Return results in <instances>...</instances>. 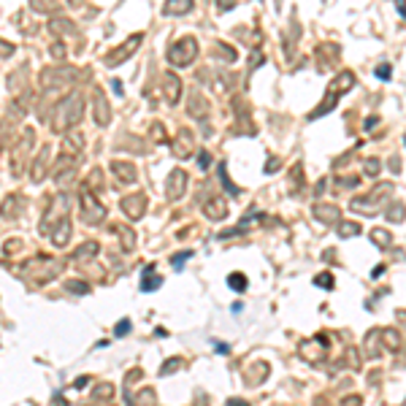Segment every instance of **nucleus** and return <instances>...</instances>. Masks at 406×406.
<instances>
[{"instance_id":"obj_12","label":"nucleus","mask_w":406,"mask_h":406,"mask_svg":"<svg viewBox=\"0 0 406 406\" xmlns=\"http://www.w3.org/2000/svg\"><path fill=\"white\" fill-rule=\"evenodd\" d=\"M206 214L211 219H222L228 214V203H225L222 198H214V201H209V206H206Z\"/></svg>"},{"instance_id":"obj_20","label":"nucleus","mask_w":406,"mask_h":406,"mask_svg":"<svg viewBox=\"0 0 406 406\" xmlns=\"http://www.w3.org/2000/svg\"><path fill=\"white\" fill-rule=\"evenodd\" d=\"M155 287H160V276H149V279H144V290H155Z\"/></svg>"},{"instance_id":"obj_17","label":"nucleus","mask_w":406,"mask_h":406,"mask_svg":"<svg viewBox=\"0 0 406 406\" xmlns=\"http://www.w3.org/2000/svg\"><path fill=\"white\" fill-rule=\"evenodd\" d=\"M357 233H360V228H357L355 222H341V228H338V236H357Z\"/></svg>"},{"instance_id":"obj_28","label":"nucleus","mask_w":406,"mask_h":406,"mask_svg":"<svg viewBox=\"0 0 406 406\" xmlns=\"http://www.w3.org/2000/svg\"><path fill=\"white\" fill-rule=\"evenodd\" d=\"M52 55H55V57H63V55H65L63 44H55V46H52Z\"/></svg>"},{"instance_id":"obj_18","label":"nucleus","mask_w":406,"mask_h":406,"mask_svg":"<svg viewBox=\"0 0 406 406\" xmlns=\"http://www.w3.org/2000/svg\"><path fill=\"white\" fill-rule=\"evenodd\" d=\"M403 214H406V211H403L401 203H392L390 209H387V219H392V222H398V219H401Z\"/></svg>"},{"instance_id":"obj_24","label":"nucleus","mask_w":406,"mask_h":406,"mask_svg":"<svg viewBox=\"0 0 406 406\" xmlns=\"http://www.w3.org/2000/svg\"><path fill=\"white\" fill-rule=\"evenodd\" d=\"M317 284H322V287H333V279H330V274H322V276H317Z\"/></svg>"},{"instance_id":"obj_7","label":"nucleus","mask_w":406,"mask_h":406,"mask_svg":"<svg viewBox=\"0 0 406 406\" xmlns=\"http://www.w3.org/2000/svg\"><path fill=\"white\" fill-rule=\"evenodd\" d=\"M187 111H190V117H195V119H206V114H209V101H206L203 95H198V92H192Z\"/></svg>"},{"instance_id":"obj_10","label":"nucleus","mask_w":406,"mask_h":406,"mask_svg":"<svg viewBox=\"0 0 406 406\" xmlns=\"http://www.w3.org/2000/svg\"><path fill=\"white\" fill-rule=\"evenodd\" d=\"M192 9V0H165V14H171V17H182V14H187V11Z\"/></svg>"},{"instance_id":"obj_13","label":"nucleus","mask_w":406,"mask_h":406,"mask_svg":"<svg viewBox=\"0 0 406 406\" xmlns=\"http://www.w3.org/2000/svg\"><path fill=\"white\" fill-rule=\"evenodd\" d=\"M49 152H52V146H49V144L41 146V157H38V160H36V165H33V176H36V179H41V176H44L46 165H49Z\"/></svg>"},{"instance_id":"obj_2","label":"nucleus","mask_w":406,"mask_h":406,"mask_svg":"<svg viewBox=\"0 0 406 406\" xmlns=\"http://www.w3.org/2000/svg\"><path fill=\"white\" fill-rule=\"evenodd\" d=\"M198 55V41L190 36H184L182 41H176L174 46L168 49V63L171 65H190Z\"/></svg>"},{"instance_id":"obj_3","label":"nucleus","mask_w":406,"mask_h":406,"mask_svg":"<svg viewBox=\"0 0 406 406\" xmlns=\"http://www.w3.org/2000/svg\"><path fill=\"white\" fill-rule=\"evenodd\" d=\"M103 217H106L103 203H98L95 195H92V190L84 187L82 190V219H84V222H90V225H95V222H101Z\"/></svg>"},{"instance_id":"obj_25","label":"nucleus","mask_w":406,"mask_h":406,"mask_svg":"<svg viewBox=\"0 0 406 406\" xmlns=\"http://www.w3.org/2000/svg\"><path fill=\"white\" fill-rule=\"evenodd\" d=\"M376 76H379V79H390V65H387V63L379 65V68H376Z\"/></svg>"},{"instance_id":"obj_21","label":"nucleus","mask_w":406,"mask_h":406,"mask_svg":"<svg viewBox=\"0 0 406 406\" xmlns=\"http://www.w3.org/2000/svg\"><path fill=\"white\" fill-rule=\"evenodd\" d=\"M374 241L387 244V241H390V233H384V230H374Z\"/></svg>"},{"instance_id":"obj_30","label":"nucleus","mask_w":406,"mask_h":406,"mask_svg":"<svg viewBox=\"0 0 406 406\" xmlns=\"http://www.w3.org/2000/svg\"><path fill=\"white\" fill-rule=\"evenodd\" d=\"M398 11H401V14L406 17V6H403V0H398Z\"/></svg>"},{"instance_id":"obj_27","label":"nucleus","mask_w":406,"mask_h":406,"mask_svg":"<svg viewBox=\"0 0 406 406\" xmlns=\"http://www.w3.org/2000/svg\"><path fill=\"white\" fill-rule=\"evenodd\" d=\"M276 168H279V160H276V157H271L268 163H265V174H274Z\"/></svg>"},{"instance_id":"obj_23","label":"nucleus","mask_w":406,"mask_h":406,"mask_svg":"<svg viewBox=\"0 0 406 406\" xmlns=\"http://www.w3.org/2000/svg\"><path fill=\"white\" fill-rule=\"evenodd\" d=\"M130 330V319H122V322L117 325V336H125Z\"/></svg>"},{"instance_id":"obj_9","label":"nucleus","mask_w":406,"mask_h":406,"mask_svg":"<svg viewBox=\"0 0 406 406\" xmlns=\"http://www.w3.org/2000/svg\"><path fill=\"white\" fill-rule=\"evenodd\" d=\"M111 168H114V174L122 179L125 184H133L136 182V168H133L130 163H122V160H114V163H111Z\"/></svg>"},{"instance_id":"obj_11","label":"nucleus","mask_w":406,"mask_h":406,"mask_svg":"<svg viewBox=\"0 0 406 406\" xmlns=\"http://www.w3.org/2000/svg\"><path fill=\"white\" fill-rule=\"evenodd\" d=\"M122 211H128L130 217H141L144 214V198L141 195H130L122 201Z\"/></svg>"},{"instance_id":"obj_16","label":"nucleus","mask_w":406,"mask_h":406,"mask_svg":"<svg viewBox=\"0 0 406 406\" xmlns=\"http://www.w3.org/2000/svg\"><path fill=\"white\" fill-rule=\"evenodd\" d=\"M314 214L317 217H325V219H336L338 217V209H333V206H317Z\"/></svg>"},{"instance_id":"obj_8","label":"nucleus","mask_w":406,"mask_h":406,"mask_svg":"<svg viewBox=\"0 0 406 406\" xmlns=\"http://www.w3.org/2000/svg\"><path fill=\"white\" fill-rule=\"evenodd\" d=\"M179 95H182V82H179L176 73H168V76H165V101L174 106L179 101Z\"/></svg>"},{"instance_id":"obj_22","label":"nucleus","mask_w":406,"mask_h":406,"mask_svg":"<svg viewBox=\"0 0 406 406\" xmlns=\"http://www.w3.org/2000/svg\"><path fill=\"white\" fill-rule=\"evenodd\" d=\"M233 6H236V0H217V9L219 11H230Z\"/></svg>"},{"instance_id":"obj_29","label":"nucleus","mask_w":406,"mask_h":406,"mask_svg":"<svg viewBox=\"0 0 406 406\" xmlns=\"http://www.w3.org/2000/svg\"><path fill=\"white\" fill-rule=\"evenodd\" d=\"M376 125H379V119H376V117H371V119H368V122H365V128H368V130H371V128H376Z\"/></svg>"},{"instance_id":"obj_26","label":"nucleus","mask_w":406,"mask_h":406,"mask_svg":"<svg viewBox=\"0 0 406 406\" xmlns=\"http://www.w3.org/2000/svg\"><path fill=\"white\" fill-rule=\"evenodd\" d=\"M198 163H201V168L206 171L211 165V155H209V152H201V160H198Z\"/></svg>"},{"instance_id":"obj_14","label":"nucleus","mask_w":406,"mask_h":406,"mask_svg":"<svg viewBox=\"0 0 406 406\" xmlns=\"http://www.w3.org/2000/svg\"><path fill=\"white\" fill-rule=\"evenodd\" d=\"M111 111H109V103L103 101V95H98L95 98V119H98V125H109V117Z\"/></svg>"},{"instance_id":"obj_5","label":"nucleus","mask_w":406,"mask_h":406,"mask_svg":"<svg viewBox=\"0 0 406 406\" xmlns=\"http://www.w3.org/2000/svg\"><path fill=\"white\" fill-rule=\"evenodd\" d=\"M184 190H187V174H184L182 168L171 171L168 176V187H165V195L171 198V201H176V198L184 195Z\"/></svg>"},{"instance_id":"obj_1","label":"nucleus","mask_w":406,"mask_h":406,"mask_svg":"<svg viewBox=\"0 0 406 406\" xmlns=\"http://www.w3.org/2000/svg\"><path fill=\"white\" fill-rule=\"evenodd\" d=\"M84 114V95L82 92H71L63 103L57 106V117H55V130H68L82 119Z\"/></svg>"},{"instance_id":"obj_6","label":"nucleus","mask_w":406,"mask_h":406,"mask_svg":"<svg viewBox=\"0 0 406 406\" xmlns=\"http://www.w3.org/2000/svg\"><path fill=\"white\" fill-rule=\"evenodd\" d=\"M192 133L190 130H179V136L174 138V144H171V152L179 157V160H184V157H190L192 155Z\"/></svg>"},{"instance_id":"obj_19","label":"nucleus","mask_w":406,"mask_h":406,"mask_svg":"<svg viewBox=\"0 0 406 406\" xmlns=\"http://www.w3.org/2000/svg\"><path fill=\"white\" fill-rule=\"evenodd\" d=\"M379 168H382V163H379V160H365V174L368 176H374V174H379Z\"/></svg>"},{"instance_id":"obj_15","label":"nucleus","mask_w":406,"mask_h":406,"mask_svg":"<svg viewBox=\"0 0 406 406\" xmlns=\"http://www.w3.org/2000/svg\"><path fill=\"white\" fill-rule=\"evenodd\" d=\"M228 284H230V287H236V292H244V290H247V276L230 274V276H228Z\"/></svg>"},{"instance_id":"obj_31","label":"nucleus","mask_w":406,"mask_h":406,"mask_svg":"<svg viewBox=\"0 0 406 406\" xmlns=\"http://www.w3.org/2000/svg\"><path fill=\"white\" fill-rule=\"evenodd\" d=\"M228 406H249V403H244V401H230Z\"/></svg>"},{"instance_id":"obj_4","label":"nucleus","mask_w":406,"mask_h":406,"mask_svg":"<svg viewBox=\"0 0 406 406\" xmlns=\"http://www.w3.org/2000/svg\"><path fill=\"white\" fill-rule=\"evenodd\" d=\"M141 41H144V36H141V33L130 36L128 41H125V44L117 49V55H109V57H106V63H109V65H117V63H122V60H128V57L133 55V52H136L138 46H141Z\"/></svg>"}]
</instances>
